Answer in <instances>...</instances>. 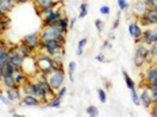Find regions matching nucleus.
<instances>
[{
  "label": "nucleus",
  "mask_w": 157,
  "mask_h": 117,
  "mask_svg": "<svg viewBox=\"0 0 157 117\" xmlns=\"http://www.w3.org/2000/svg\"><path fill=\"white\" fill-rule=\"evenodd\" d=\"M35 65H37L39 73L46 74V76L52 74L56 70H58V67L56 66V63H54V58L50 57V55H48V54L41 55V57L35 61Z\"/></svg>",
  "instance_id": "1"
},
{
  "label": "nucleus",
  "mask_w": 157,
  "mask_h": 117,
  "mask_svg": "<svg viewBox=\"0 0 157 117\" xmlns=\"http://www.w3.org/2000/svg\"><path fill=\"white\" fill-rule=\"evenodd\" d=\"M138 24L141 27H149V26H157V8H148L142 16H140Z\"/></svg>",
  "instance_id": "2"
},
{
  "label": "nucleus",
  "mask_w": 157,
  "mask_h": 117,
  "mask_svg": "<svg viewBox=\"0 0 157 117\" xmlns=\"http://www.w3.org/2000/svg\"><path fill=\"white\" fill-rule=\"evenodd\" d=\"M48 81H49V83H50V86L53 87L56 92H57V90L64 85V81H65V71H64V69H58V70L53 71L52 74H49Z\"/></svg>",
  "instance_id": "3"
},
{
  "label": "nucleus",
  "mask_w": 157,
  "mask_h": 117,
  "mask_svg": "<svg viewBox=\"0 0 157 117\" xmlns=\"http://www.w3.org/2000/svg\"><path fill=\"white\" fill-rule=\"evenodd\" d=\"M63 32L67 31H64L58 24H53L49 26V27H42V30L39 31V37H41V39H56Z\"/></svg>",
  "instance_id": "4"
},
{
  "label": "nucleus",
  "mask_w": 157,
  "mask_h": 117,
  "mask_svg": "<svg viewBox=\"0 0 157 117\" xmlns=\"http://www.w3.org/2000/svg\"><path fill=\"white\" fill-rule=\"evenodd\" d=\"M63 16H65L64 11H60V9H54L53 12H50L49 15L44 16V22H42V24H44V27H49V26H53V24H57L58 19L63 18ZM67 18V16H65Z\"/></svg>",
  "instance_id": "5"
},
{
  "label": "nucleus",
  "mask_w": 157,
  "mask_h": 117,
  "mask_svg": "<svg viewBox=\"0 0 157 117\" xmlns=\"http://www.w3.org/2000/svg\"><path fill=\"white\" fill-rule=\"evenodd\" d=\"M144 77V85H148V83H152L153 80L157 77V66L156 65H149L148 67H146V70L144 71L142 74Z\"/></svg>",
  "instance_id": "6"
},
{
  "label": "nucleus",
  "mask_w": 157,
  "mask_h": 117,
  "mask_svg": "<svg viewBox=\"0 0 157 117\" xmlns=\"http://www.w3.org/2000/svg\"><path fill=\"white\" fill-rule=\"evenodd\" d=\"M22 42L26 44H29L33 48H38L41 47V37H39V32H34V34H29L22 39Z\"/></svg>",
  "instance_id": "7"
},
{
  "label": "nucleus",
  "mask_w": 157,
  "mask_h": 117,
  "mask_svg": "<svg viewBox=\"0 0 157 117\" xmlns=\"http://www.w3.org/2000/svg\"><path fill=\"white\" fill-rule=\"evenodd\" d=\"M127 30H129L130 37L138 43L140 39L142 37V28H141V26L138 24V22H132V23L129 24V27H127Z\"/></svg>",
  "instance_id": "8"
},
{
  "label": "nucleus",
  "mask_w": 157,
  "mask_h": 117,
  "mask_svg": "<svg viewBox=\"0 0 157 117\" xmlns=\"http://www.w3.org/2000/svg\"><path fill=\"white\" fill-rule=\"evenodd\" d=\"M15 50L18 51V53H21L25 58H33L34 57V54H35V48L30 47L29 44L23 43V42H21L18 46H15Z\"/></svg>",
  "instance_id": "9"
},
{
  "label": "nucleus",
  "mask_w": 157,
  "mask_h": 117,
  "mask_svg": "<svg viewBox=\"0 0 157 117\" xmlns=\"http://www.w3.org/2000/svg\"><path fill=\"white\" fill-rule=\"evenodd\" d=\"M140 101H141V105H144L145 109H150L153 105V100H152V96H150V92L148 89H144L142 87V92L140 94Z\"/></svg>",
  "instance_id": "10"
},
{
  "label": "nucleus",
  "mask_w": 157,
  "mask_h": 117,
  "mask_svg": "<svg viewBox=\"0 0 157 117\" xmlns=\"http://www.w3.org/2000/svg\"><path fill=\"white\" fill-rule=\"evenodd\" d=\"M146 9H148V7H146V4H145L144 0H136V2H134V4H133V15L136 16V19H138L140 16H142L146 12Z\"/></svg>",
  "instance_id": "11"
},
{
  "label": "nucleus",
  "mask_w": 157,
  "mask_h": 117,
  "mask_svg": "<svg viewBox=\"0 0 157 117\" xmlns=\"http://www.w3.org/2000/svg\"><path fill=\"white\" fill-rule=\"evenodd\" d=\"M22 90H21V86L19 87H12V89H6V96L7 98L10 100L11 102L14 101H21L22 100Z\"/></svg>",
  "instance_id": "12"
},
{
  "label": "nucleus",
  "mask_w": 157,
  "mask_h": 117,
  "mask_svg": "<svg viewBox=\"0 0 157 117\" xmlns=\"http://www.w3.org/2000/svg\"><path fill=\"white\" fill-rule=\"evenodd\" d=\"M21 101L26 106H39V104H41L38 97L34 96V94H23Z\"/></svg>",
  "instance_id": "13"
},
{
  "label": "nucleus",
  "mask_w": 157,
  "mask_h": 117,
  "mask_svg": "<svg viewBox=\"0 0 157 117\" xmlns=\"http://www.w3.org/2000/svg\"><path fill=\"white\" fill-rule=\"evenodd\" d=\"M61 101H63V100H61L60 97H57V94H56L54 97L49 98L42 106H44V108H54V109H58L61 106Z\"/></svg>",
  "instance_id": "14"
},
{
  "label": "nucleus",
  "mask_w": 157,
  "mask_h": 117,
  "mask_svg": "<svg viewBox=\"0 0 157 117\" xmlns=\"http://www.w3.org/2000/svg\"><path fill=\"white\" fill-rule=\"evenodd\" d=\"M15 0H0V7L3 8V11L6 12V14H8V12H11L12 9L15 7Z\"/></svg>",
  "instance_id": "15"
},
{
  "label": "nucleus",
  "mask_w": 157,
  "mask_h": 117,
  "mask_svg": "<svg viewBox=\"0 0 157 117\" xmlns=\"http://www.w3.org/2000/svg\"><path fill=\"white\" fill-rule=\"evenodd\" d=\"M14 78H15L16 83H18L19 86H21L22 83L26 82V81L29 80V77H27V74H26L25 70H18V71H15V73H14Z\"/></svg>",
  "instance_id": "16"
},
{
  "label": "nucleus",
  "mask_w": 157,
  "mask_h": 117,
  "mask_svg": "<svg viewBox=\"0 0 157 117\" xmlns=\"http://www.w3.org/2000/svg\"><path fill=\"white\" fill-rule=\"evenodd\" d=\"M133 63L136 67H138V69H141V67L145 66V55L140 54V53H136L134 54V58H133Z\"/></svg>",
  "instance_id": "17"
},
{
  "label": "nucleus",
  "mask_w": 157,
  "mask_h": 117,
  "mask_svg": "<svg viewBox=\"0 0 157 117\" xmlns=\"http://www.w3.org/2000/svg\"><path fill=\"white\" fill-rule=\"evenodd\" d=\"M3 86L6 87V89H12V87H19V85L16 83L14 76L12 77H4V80H3Z\"/></svg>",
  "instance_id": "18"
},
{
  "label": "nucleus",
  "mask_w": 157,
  "mask_h": 117,
  "mask_svg": "<svg viewBox=\"0 0 157 117\" xmlns=\"http://www.w3.org/2000/svg\"><path fill=\"white\" fill-rule=\"evenodd\" d=\"M122 76L123 78H125V82H126V86H127V89L129 90H133V89H136V83H134V81H133V78L129 76V74L126 73L125 70L122 71Z\"/></svg>",
  "instance_id": "19"
},
{
  "label": "nucleus",
  "mask_w": 157,
  "mask_h": 117,
  "mask_svg": "<svg viewBox=\"0 0 157 117\" xmlns=\"http://www.w3.org/2000/svg\"><path fill=\"white\" fill-rule=\"evenodd\" d=\"M10 58H11V54H10V51L7 50L3 55H0V69H3V67L6 66V65H8L10 62Z\"/></svg>",
  "instance_id": "20"
},
{
  "label": "nucleus",
  "mask_w": 157,
  "mask_h": 117,
  "mask_svg": "<svg viewBox=\"0 0 157 117\" xmlns=\"http://www.w3.org/2000/svg\"><path fill=\"white\" fill-rule=\"evenodd\" d=\"M58 0H34V4H37L35 7H45V5H53Z\"/></svg>",
  "instance_id": "21"
},
{
  "label": "nucleus",
  "mask_w": 157,
  "mask_h": 117,
  "mask_svg": "<svg viewBox=\"0 0 157 117\" xmlns=\"http://www.w3.org/2000/svg\"><path fill=\"white\" fill-rule=\"evenodd\" d=\"M75 70H76V63L69 62V65H68V76H69L71 82H75Z\"/></svg>",
  "instance_id": "22"
},
{
  "label": "nucleus",
  "mask_w": 157,
  "mask_h": 117,
  "mask_svg": "<svg viewBox=\"0 0 157 117\" xmlns=\"http://www.w3.org/2000/svg\"><path fill=\"white\" fill-rule=\"evenodd\" d=\"M87 14H88V3L87 2H83L80 4V12H78V18H80V19L86 18Z\"/></svg>",
  "instance_id": "23"
},
{
  "label": "nucleus",
  "mask_w": 157,
  "mask_h": 117,
  "mask_svg": "<svg viewBox=\"0 0 157 117\" xmlns=\"http://www.w3.org/2000/svg\"><path fill=\"white\" fill-rule=\"evenodd\" d=\"M10 24H11V19H10V16L6 15L3 19H0V26H2L3 31L8 30V28H10Z\"/></svg>",
  "instance_id": "24"
},
{
  "label": "nucleus",
  "mask_w": 157,
  "mask_h": 117,
  "mask_svg": "<svg viewBox=\"0 0 157 117\" xmlns=\"http://www.w3.org/2000/svg\"><path fill=\"white\" fill-rule=\"evenodd\" d=\"M21 90L23 94H31V82L30 81H26V82H23L21 85Z\"/></svg>",
  "instance_id": "25"
},
{
  "label": "nucleus",
  "mask_w": 157,
  "mask_h": 117,
  "mask_svg": "<svg viewBox=\"0 0 157 117\" xmlns=\"http://www.w3.org/2000/svg\"><path fill=\"white\" fill-rule=\"evenodd\" d=\"M86 112H87V115L90 116V117H98V116H99V109H98L96 106H94V105L88 106Z\"/></svg>",
  "instance_id": "26"
},
{
  "label": "nucleus",
  "mask_w": 157,
  "mask_h": 117,
  "mask_svg": "<svg viewBox=\"0 0 157 117\" xmlns=\"http://www.w3.org/2000/svg\"><path fill=\"white\" fill-rule=\"evenodd\" d=\"M87 42H88V39H87V38H83V39H80V41H78V46H77V51H76V54H77V55H81V54H83L84 47H86Z\"/></svg>",
  "instance_id": "27"
},
{
  "label": "nucleus",
  "mask_w": 157,
  "mask_h": 117,
  "mask_svg": "<svg viewBox=\"0 0 157 117\" xmlns=\"http://www.w3.org/2000/svg\"><path fill=\"white\" fill-rule=\"evenodd\" d=\"M57 24L60 26V27L63 28L64 31H68V28H69V23H68V18H65V16H63V18L58 19Z\"/></svg>",
  "instance_id": "28"
},
{
  "label": "nucleus",
  "mask_w": 157,
  "mask_h": 117,
  "mask_svg": "<svg viewBox=\"0 0 157 117\" xmlns=\"http://www.w3.org/2000/svg\"><path fill=\"white\" fill-rule=\"evenodd\" d=\"M130 96H132V100H133L134 105H137V106L141 105V101H140V94L136 92V89L130 90Z\"/></svg>",
  "instance_id": "29"
},
{
  "label": "nucleus",
  "mask_w": 157,
  "mask_h": 117,
  "mask_svg": "<svg viewBox=\"0 0 157 117\" xmlns=\"http://www.w3.org/2000/svg\"><path fill=\"white\" fill-rule=\"evenodd\" d=\"M98 97H99L100 102H106L107 101V94H106V90L104 89H98Z\"/></svg>",
  "instance_id": "30"
},
{
  "label": "nucleus",
  "mask_w": 157,
  "mask_h": 117,
  "mask_svg": "<svg viewBox=\"0 0 157 117\" xmlns=\"http://www.w3.org/2000/svg\"><path fill=\"white\" fill-rule=\"evenodd\" d=\"M118 7L121 11H125L129 8V3H127V0H118Z\"/></svg>",
  "instance_id": "31"
},
{
  "label": "nucleus",
  "mask_w": 157,
  "mask_h": 117,
  "mask_svg": "<svg viewBox=\"0 0 157 117\" xmlns=\"http://www.w3.org/2000/svg\"><path fill=\"white\" fill-rule=\"evenodd\" d=\"M67 92H68V89H67V87H65V86L63 85V86L60 87V89L57 90V97H60V98L63 100L64 97H65V94H67Z\"/></svg>",
  "instance_id": "32"
},
{
  "label": "nucleus",
  "mask_w": 157,
  "mask_h": 117,
  "mask_svg": "<svg viewBox=\"0 0 157 117\" xmlns=\"http://www.w3.org/2000/svg\"><path fill=\"white\" fill-rule=\"evenodd\" d=\"M95 27H96L98 32H102L103 31V27H104L103 20H100V19H96V20H95Z\"/></svg>",
  "instance_id": "33"
},
{
  "label": "nucleus",
  "mask_w": 157,
  "mask_h": 117,
  "mask_svg": "<svg viewBox=\"0 0 157 117\" xmlns=\"http://www.w3.org/2000/svg\"><path fill=\"white\" fill-rule=\"evenodd\" d=\"M149 53L153 55V57L157 59V43H153L149 46Z\"/></svg>",
  "instance_id": "34"
},
{
  "label": "nucleus",
  "mask_w": 157,
  "mask_h": 117,
  "mask_svg": "<svg viewBox=\"0 0 157 117\" xmlns=\"http://www.w3.org/2000/svg\"><path fill=\"white\" fill-rule=\"evenodd\" d=\"M119 23H121V9H119V12H118V14H117L115 20H114V24H113V28H114V30L119 27Z\"/></svg>",
  "instance_id": "35"
},
{
  "label": "nucleus",
  "mask_w": 157,
  "mask_h": 117,
  "mask_svg": "<svg viewBox=\"0 0 157 117\" xmlns=\"http://www.w3.org/2000/svg\"><path fill=\"white\" fill-rule=\"evenodd\" d=\"M110 12H111V9L109 5H102L100 7V14L102 15H110Z\"/></svg>",
  "instance_id": "36"
},
{
  "label": "nucleus",
  "mask_w": 157,
  "mask_h": 117,
  "mask_svg": "<svg viewBox=\"0 0 157 117\" xmlns=\"http://www.w3.org/2000/svg\"><path fill=\"white\" fill-rule=\"evenodd\" d=\"M157 43V28H152V44Z\"/></svg>",
  "instance_id": "37"
},
{
  "label": "nucleus",
  "mask_w": 157,
  "mask_h": 117,
  "mask_svg": "<svg viewBox=\"0 0 157 117\" xmlns=\"http://www.w3.org/2000/svg\"><path fill=\"white\" fill-rule=\"evenodd\" d=\"M150 116L157 117V105H156V104H153L152 108H150Z\"/></svg>",
  "instance_id": "38"
},
{
  "label": "nucleus",
  "mask_w": 157,
  "mask_h": 117,
  "mask_svg": "<svg viewBox=\"0 0 157 117\" xmlns=\"http://www.w3.org/2000/svg\"><path fill=\"white\" fill-rule=\"evenodd\" d=\"M0 101H2V102H4L6 105H8V104H11V101H10V100L7 98V96H3L2 93H0Z\"/></svg>",
  "instance_id": "39"
},
{
  "label": "nucleus",
  "mask_w": 157,
  "mask_h": 117,
  "mask_svg": "<svg viewBox=\"0 0 157 117\" xmlns=\"http://www.w3.org/2000/svg\"><path fill=\"white\" fill-rule=\"evenodd\" d=\"M95 59H96L98 62H104V54H102V53L98 54L96 57H95Z\"/></svg>",
  "instance_id": "40"
},
{
  "label": "nucleus",
  "mask_w": 157,
  "mask_h": 117,
  "mask_svg": "<svg viewBox=\"0 0 157 117\" xmlns=\"http://www.w3.org/2000/svg\"><path fill=\"white\" fill-rule=\"evenodd\" d=\"M157 86V77L153 80L152 83H148V85H145V87H156Z\"/></svg>",
  "instance_id": "41"
},
{
  "label": "nucleus",
  "mask_w": 157,
  "mask_h": 117,
  "mask_svg": "<svg viewBox=\"0 0 157 117\" xmlns=\"http://www.w3.org/2000/svg\"><path fill=\"white\" fill-rule=\"evenodd\" d=\"M75 23H76V19L72 18L71 20H69V28H73L75 27Z\"/></svg>",
  "instance_id": "42"
},
{
  "label": "nucleus",
  "mask_w": 157,
  "mask_h": 117,
  "mask_svg": "<svg viewBox=\"0 0 157 117\" xmlns=\"http://www.w3.org/2000/svg\"><path fill=\"white\" fill-rule=\"evenodd\" d=\"M103 48H110L111 50V44H110V41H106L103 43Z\"/></svg>",
  "instance_id": "43"
},
{
  "label": "nucleus",
  "mask_w": 157,
  "mask_h": 117,
  "mask_svg": "<svg viewBox=\"0 0 157 117\" xmlns=\"http://www.w3.org/2000/svg\"><path fill=\"white\" fill-rule=\"evenodd\" d=\"M31 0H16V4H25V3H29Z\"/></svg>",
  "instance_id": "44"
},
{
  "label": "nucleus",
  "mask_w": 157,
  "mask_h": 117,
  "mask_svg": "<svg viewBox=\"0 0 157 117\" xmlns=\"http://www.w3.org/2000/svg\"><path fill=\"white\" fill-rule=\"evenodd\" d=\"M6 15H7V14H6L4 11H3V8H2V7H0V19H3Z\"/></svg>",
  "instance_id": "45"
},
{
  "label": "nucleus",
  "mask_w": 157,
  "mask_h": 117,
  "mask_svg": "<svg viewBox=\"0 0 157 117\" xmlns=\"http://www.w3.org/2000/svg\"><path fill=\"white\" fill-rule=\"evenodd\" d=\"M6 44H7V43H6V41H4V39H3V38H0V47L6 46Z\"/></svg>",
  "instance_id": "46"
},
{
  "label": "nucleus",
  "mask_w": 157,
  "mask_h": 117,
  "mask_svg": "<svg viewBox=\"0 0 157 117\" xmlns=\"http://www.w3.org/2000/svg\"><path fill=\"white\" fill-rule=\"evenodd\" d=\"M114 38H115V35H114V34H110V35H109V41H113Z\"/></svg>",
  "instance_id": "47"
},
{
  "label": "nucleus",
  "mask_w": 157,
  "mask_h": 117,
  "mask_svg": "<svg viewBox=\"0 0 157 117\" xmlns=\"http://www.w3.org/2000/svg\"><path fill=\"white\" fill-rule=\"evenodd\" d=\"M106 87H107V89H110V87H111V83L109 82V81H106Z\"/></svg>",
  "instance_id": "48"
},
{
  "label": "nucleus",
  "mask_w": 157,
  "mask_h": 117,
  "mask_svg": "<svg viewBox=\"0 0 157 117\" xmlns=\"http://www.w3.org/2000/svg\"><path fill=\"white\" fill-rule=\"evenodd\" d=\"M153 8H157V0H153Z\"/></svg>",
  "instance_id": "49"
},
{
  "label": "nucleus",
  "mask_w": 157,
  "mask_h": 117,
  "mask_svg": "<svg viewBox=\"0 0 157 117\" xmlns=\"http://www.w3.org/2000/svg\"><path fill=\"white\" fill-rule=\"evenodd\" d=\"M12 116H14V117H22L21 115H18V113H12Z\"/></svg>",
  "instance_id": "50"
},
{
  "label": "nucleus",
  "mask_w": 157,
  "mask_h": 117,
  "mask_svg": "<svg viewBox=\"0 0 157 117\" xmlns=\"http://www.w3.org/2000/svg\"><path fill=\"white\" fill-rule=\"evenodd\" d=\"M3 32H4V31H3V28H2V26H0V35H2V34H3Z\"/></svg>",
  "instance_id": "51"
},
{
  "label": "nucleus",
  "mask_w": 157,
  "mask_h": 117,
  "mask_svg": "<svg viewBox=\"0 0 157 117\" xmlns=\"http://www.w3.org/2000/svg\"><path fill=\"white\" fill-rule=\"evenodd\" d=\"M156 66H157V59H156Z\"/></svg>",
  "instance_id": "52"
},
{
  "label": "nucleus",
  "mask_w": 157,
  "mask_h": 117,
  "mask_svg": "<svg viewBox=\"0 0 157 117\" xmlns=\"http://www.w3.org/2000/svg\"><path fill=\"white\" fill-rule=\"evenodd\" d=\"M15 3H16V0H15Z\"/></svg>",
  "instance_id": "53"
},
{
  "label": "nucleus",
  "mask_w": 157,
  "mask_h": 117,
  "mask_svg": "<svg viewBox=\"0 0 157 117\" xmlns=\"http://www.w3.org/2000/svg\"><path fill=\"white\" fill-rule=\"evenodd\" d=\"M156 105H157V102H156Z\"/></svg>",
  "instance_id": "54"
}]
</instances>
